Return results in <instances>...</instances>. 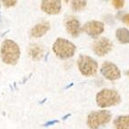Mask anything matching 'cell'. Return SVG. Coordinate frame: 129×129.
Instances as JSON below:
<instances>
[{
  "instance_id": "6da1fadb",
  "label": "cell",
  "mask_w": 129,
  "mask_h": 129,
  "mask_svg": "<svg viewBox=\"0 0 129 129\" xmlns=\"http://www.w3.org/2000/svg\"><path fill=\"white\" fill-rule=\"evenodd\" d=\"M20 47L15 42L7 39L1 45V59L5 63L15 65L20 58Z\"/></svg>"
},
{
  "instance_id": "7a4b0ae2",
  "label": "cell",
  "mask_w": 129,
  "mask_h": 129,
  "mask_svg": "<svg viewBox=\"0 0 129 129\" xmlns=\"http://www.w3.org/2000/svg\"><path fill=\"white\" fill-rule=\"evenodd\" d=\"M52 51L60 59H69L75 54L76 46L64 38H58L52 45Z\"/></svg>"
},
{
  "instance_id": "3957f363",
  "label": "cell",
  "mask_w": 129,
  "mask_h": 129,
  "mask_svg": "<svg viewBox=\"0 0 129 129\" xmlns=\"http://www.w3.org/2000/svg\"><path fill=\"white\" fill-rule=\"evenodd\" d=\"M96 101H97L98 106L100 108H108L112 106L118 105L121 102V97L118 92H116V90L103 89L97 94Z\"/></svg>"
},
{
  "instance_id": "277c9868",
  "label": "cell",
  "mask_w": 129,
  "mask_h": 129,
  "mask_svg": "<svg viewBox=\"0 0 129 129\" xmlns=\"http://www.w3.org/2000/svg\"><path fill=\"white\" fill-rule=\"evenodd\" d=\"M110 119H111V114L108 110L93 111L88 115L87 124L90 129H98L101 125L108 124Z\"/></svg>"
},
{
  "instance_id": "5b68a950",
  "label": "cell",
  "mask_w": 129,
  "mask_h": 129,
  "mask_svg": "<svg viewBox=\"0 0 129 129\" xmlns=\"http://www.w3.org/2000/svg\"><path fill=\"white\" fill-rule=\"evenodd\" d=\"M78 66L82 75L90 77L97 73L98 62L94 59L87 55H80L78 59Z\"/></svg>"
},
{
  "instance_id": "8992f818",
  "label": "cell",
  "mask_w": 129,
  "mask_h": 129,
  "mask_svg": "<svg viewBox=\"0 0 129 129\" xmlns=\"http://www.w3.org/2000/svg\"><path fill=\"white\" fill-rule=\"evenodd\" d=\"M102 75L109 80H118L121 76V72L116 64L110 62V61H106L102 64L101 69H100Z\"/></svg>"
},
{
  "instance_id": "52a82bcc",
  "label": "cell",
  "mask_w": 129,
  "mask_h": 129,
  "mask_svg": "<svg viewBox=\"0 0 129 129\" xmlns=\"http://www.w3.org/2000/svg\"><path fill=\"white\" fill-rule=\"evenodd\" d=\"M112 48H113V44L111 41L106 37L99 38V40L95 41L93 44V51L99 56H104L108 54L112 50Z\"/></svg>"
},
{
  "instance_id": "ba28073f",
  "label": "cell",
  "mask_w": 129,
  "mask_h": 129,
  "mask_svg": "<svg viewBox=\"0 0 129 129\" xmlns=\"http://www.w3.org/2000/svg\"><path fill=\"white\" fill-rule=\"evenodd\" d=\"M81 30L90 36H98L104 32V24L99 21H90L84 24Z\"/></svg>"
},
{
  "instance_id": "9c48e42d",
  "label": "cell",
  "mask_w": 129,
  "mask_h": 129,
  "mask_svg": "<svg viewBox=\"0 0 129 129\" xmlns=\"http://www.w3.org/2000/svg\"><path fill=\"white\" fill-rule=\"evenodd\" d=\"M60 8L61 4L59 0H43L41 2V9L48 15H57Z\"/></svg>"
},
{
  "instance_id": "30bf717a",
  "label": "cell",
  "mask_w": 129,
  "mask_h": 129,
  "mask_svg": "<svg viewBox=\"0 0 129 129\" xmlns=\"http://www.w3.org/2000/svg\"><path fill=\"white\" fill-rule=\"evenodd\" d=\"M65 25H66L67 32L69 33L71 36H79L80 33V21L77 18L73 17V16L68 17L66 19V22H65Z\"/></svg>"
},
{
  "instance_id": "8fae6325",
  "label": "cell",
  "mask_w": 129,
  "mask_h": 129,
  "mask_svg": "<svg viewBox=\"0 0 129 129\" xmlns=\"http://www.w3.org/2000/svg\"><path fill=\"white\" fill-rule=\"evenodd\" d=\"M50 23L49 22H42L40 24H37L31 30V36L35 38H40L44 35L50 30Z\"/></svg>"
},
{
  "instance_id": "7c38bea8",
  "label": "cell",
  "mask_w": 129,
  "mask_h": 129,
  "mask_svg": "<svg viewBox=\"0 0 129 129\" xmlns=\"http://www.w3.org/2000/svg\"><path fill=\"white\" fill-rule=\"evenodd\" d=\"M43 53H44V49L42 45L38 43H33L30 44L29 49H28V54L33 60H39L43 58Z\"/></svg>"
},
{
  "instance_id": "4fadbf2b",
  "label": "cell",
  "mask_w": 129,
  "mask_h": 129,
  "mask_svg": "<svg viewBox=\"0 0 129 129\" xmlns=\"http://www.w3.org/2000/svg\"><path fill=\"white\" fill-rule=\"evenodd\" d=\"M116 129H129V115L128 116H120L115 119Z\"/></svg>"
},
{
  "instance_id": "5bb4252c",
  "label": "cell",
  "mask_w": 129,
  "mask_h": 129,
  "mask_svg": "<svg viewBox=\"0 0 129 129\" xmlns=\"http://www.w3.org/2000/svg\"><path fill=\"white\" fill-rule=\"evenodd\" d=\"M116 36L121 43H129V30L126 28H118L116 32Z\"/></svg>"
},
{
  "instance_id": "9a60e30c",
  "label": "cell",
  "mask_w": 129,
  "mask_h": 129,
  "mask_svg": "<svg viewBox=\"0 0 129 129\" xmlns=\"http://www.w3.org/2000/svg\"><path fill=\"white\" fill-rule=\"evenodd\" d=\"M87 6V1H72L71 2V8L73 11L79 12L83 10Z\"/></svg>"
},
{
  "instance_id": "2e32d148",
  "label": "cell",
  "mask_w": 129,
  "mask_h": 129,
  "mask_svg": "<svg viewBox=\"0 0 129 129\" xmlns=\"http://www.w3.org/2000/svg\"><path fill=\"white\" fill-rule=\"evenodd\" d=\"M124 3L125 2L122 1V0H114V1H112V4H113V6H114L116 9L122 8L123 6H124Z\"/></svg>"
},
{
  "instance_id": "e0dca14e",
  "label": "cell",
  "mask_w": 129,
  "mask_h": 129,
  "mask_svg": "<svg viewBox=\"0 0 129 129\" xmlns=\"http://www.w3.org/2000/svg\"><path fill=\"white\" fill-rule=\"evenodd\" d=\"M2 3L6 7H14L17 2L16 1H7V0L5 1L4 0V1H2Z\"/></svg>"
},
{
  "instance_id": "ac0fdd59",
  "label": "cell",
  "mask_w": 129,
  "mask_h": 129,
  "mask_svg": "<svg viewBox=\"0 0 129 129\" xmlns=\"http://www.w3.org/2000/svg\"><path fill=\"white\" fill-rule=\"evenodd\" d=\"M59 121L58 120H52V121H48V122H46L45 124H43V126H51V125H54V124H56V123H58Z\"/></svg>"
},
{
  "instance_id": "d6986e66",
  "label": "cell",
  "mask_w": 129,
  "mask_h": 129,
  "mask_svg": "<svg viewBox=\"0 0 129 129\" xmlns=\"http://www.w3.org/2000/svg\"><path fill=\"white\" fill-rule=\"evenodd\" d=\"M123 20H124V22H125V24H127L129 25V14L125 15V16H124V18H123Z\"/></svg>"
},
{
  "instance_id": "ffe728a7",
  "label": "cell",
  "mask_w": 129,
  "mask_h": 129,
  "mask_svg": "<svg viewBox=\"0 0 129 129\" xmlns=\"http://www.w3.org/2000/svg\"><path fill=\"white\" fill-rule=\"evenodd\" d=\"M71 116V115H70V114L66 115V116H64V117H63V118H62V119H63V120H65V119H66V118H67V117H68V116Z\"/></svg>"
},
{
  "instance_id": "44dd1931",
  "label": "cell",
  "mask_w": 129,
  "mask_h": 129,
  "mask_svg": "<svg viewBox=\"0 0 129 129\" xmlns=\"http://www.w3.org/2000/svg\"><path fill=\"white\" fill-rule=\"evenodd\" d=\"M45 100H46V99H43V101H41V102H40V103H41V104H43V103H44V102H45Z\"/></svg>"
},
{
  "instance_id": "7402d4cb",
  "label": "cell",
  "mask_w": 129,
  "mask_h": 129,
  "mask_svg": "<svg viewBox=\"0 0 129 129\" xmlns=\"http://www.w3.org/2000/svg\"><path fill=\"white\" fill-rule=\"evenodd\" d=\"M0 20H1V11H0Z\"/></svg>"
},
{
  "instance_id": "603a6c76",
  "label": "cell",
  "mask_w": 129,
  "mask_h": 129,
  "mask_svg": "<svg viewBox=\"0 0 129 129\" xmlns=\"http://www.w3.org/2000/svg\"><path fill=\"white\" fill-rule=\"evenodd\" d=\"M126 74H127V75H129V71H127V72H126Z\"/></svg>"
}]
</instances>
